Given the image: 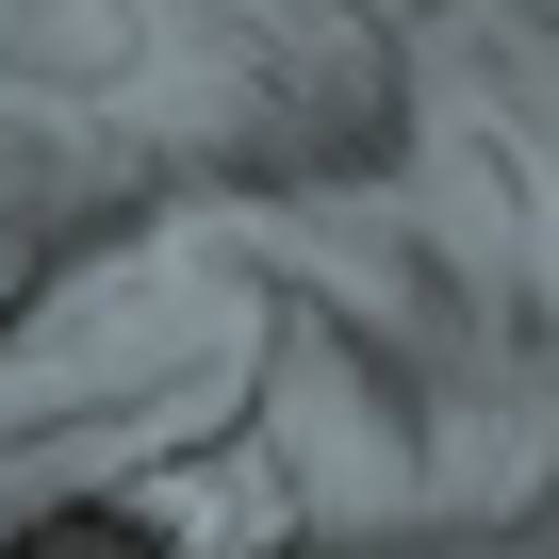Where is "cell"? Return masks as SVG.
I'll return each mask as SVG.
<instances>
[{"mask_svg":"<svg viewBox=\"0 0 559 559\" xmlns=\"http://www.w3.org/2000/svg\"><path fill=\"white\" fill-rule=\"evenodd\" d=\"M0 559H559V0H0Z\"/></svg>","mask_w":559,"mask_h":559,"instance_id":"cell-1","label":"cell"}]
</instances>
